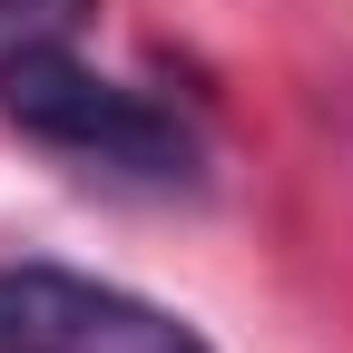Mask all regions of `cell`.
Instances as JSON below:
<instances>
[{"instance_id": "obj_1", "label": "cell", "mask_w": 353, "mask_h": 353, "mask_svg": "<svg viewBox=\"0 0 353 353\" xmlns=\"http://www.w3.org/2000/svg\"><path fill=\"white\" fill-rule=\"evenodd\" d=\"M0 118L20 128V138H39V148L118 167V176H157V187H187L196 176V128L167 99L88 69L69 39H20V50L0 59Z\"/></svg>"}, {"instance_id": "obj_2", "label": "cell", "mask_w": 353, "mask_h": 353, "mask_svg": "<svg viewBox=\"0 0 353 353\" xmlns=\"http://www.w3.org/2000/svg\"><path fill=\"white\" fill-rule=\"evenodd\" d=\"M0 353H216V343L108 275L0 265Z\"/></svg>"}, {"instance_id": "obj_3", "label": "cell", "mask_w": 353, "mask_h": 353, "mask_svg": "<svg viewBox=\"0 0 353 353\" xmlns=\"http://www.w3.org/2000/svg\"><path fill=\"white\" fill-rule=\"evenodd\" d=\"M99 0H0V59L20 50V39H69Z\"/></svg>"}]
</instances>
